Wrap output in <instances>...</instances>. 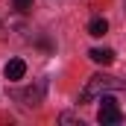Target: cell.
I'll use <instances>...</instances> for the list:
<instances>
[{
    "label": "cell",
    "instance_id": "6da1fadb",
    "mask_svg": "<svg viewBox=\"0 0 126 126\" xmlns=\"http://www.w3.org/2000/svg\"><path fill=\"white\" fill-rule=\"evenodd\" d=\"M126 88L123 79H117V76H109V73H94L88 82H85V88L79 91V103H91V100H100L103 94H111V91H120Z\"/></svg>",
    "mask_w": 126,
    "mask_h": 126
},
{
    "label": "cell",
    "instance_id": "7a4b0ae2",
    "mask_svg": "<svg viewBox=\"0 0 126 126\" xmlns=\"http://www.w3.org/2000/svg\"><path fill=\"white\" fill-rule=\"evenodd\" d=\"M100 103H103V106H100V111H97V120L103 126H117L123 120V109L117 106V100H111L109 94H103Z\"/></svg>",
    "mask_w": 126,
    "mask_h": 126
},
{
    "label": "cell",
    "instance_id": "3957f363",
    "mask_svg": "<svg viewBox=\"0 0 126 126\" xmlns=\"http://www.w3.org/2000/svg\"><path fill=\"white\" fill-rule=\"evenodd\" d=\"M24 73H27V64H24V59H9V62H6V67H3V76H6L9 82L24 79Z\"/></svg>",
    "mask_w": 126,
    "mask_h": 126
},
{
    "label": "cell",
    "instance_id": "277c9868",
    "mask_svg": "<svg viewBox=\"0 0 126 126\" xmlns=\"http://www.w3.org/2000/svg\"><path fill=\"white\" fill-rule=\"evenodd\" d=\"M41 85L38 88H27V91H15V100H21L24 106H38V100H41Z\"/></svg>",
    "mask_w": 126,
    "mask_h": 126
},
{
    "label": "cell",
    "instance_id": "5b68a950",
    "mask_svg": "<svg viewBox=\"0 0 126 126\" xmlns=\"http://www.w3.org/2000/svg\"><path fill=\"white\" fill-rule=\"evenodd\" d=\"M88 59L97 64H111L114 62V50H106V47H94L91 53H88Z\"/></svg>",
    "mask_w": 126,
    "mask_h": 126
},
{
    "label": "cell",
    "instance_id": "8992f818",
    "mask_svg": "<svg viewBox=\"0 0 126 126\" xmlns=\"http://www.w3.org/2000/svg\"><path fill=\"white\" fill-rule=\"evenodd\" d=\"M106 32H109V21H106V18H94V21L88 24V35H94V38L106 35Z\"/></svg>",
    "mask_w": 126,
    "mask_h": 126
},
{
    "label": "cell",
    "instance_id": "52a82bcc",
    "mask_svg": "<svg viewBox=\"0 0 126 126\" xmlns=\"http://www.w3.org/2000/svg\"><path fill=\"white\" fill-rule=\"evenodd\" d=\"M15 9L21 15H27V12H32V0H15Z\"/></svg>",
    "mask_w": 126,
    "mask_h": 126
}]
</instances>
